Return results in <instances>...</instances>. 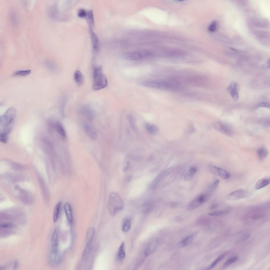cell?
Listing matches in <instances>:
<instances>
[{"label":"cell","mask_w":270,"mask_h":270,"mask_svg":"<svg viewBox=\"0 0 270 270\" xmlns=\"http://www.w3.org/2000/svg\"><path fill=\"white\" fill-rule=\"evenodd\" d=\"M93 89L97 91L105 87L108 84L106 76L104 74L101 66L95 67L93 73Z\"/></svg>","instance_id":"cell-1"},{"label":"cell","mask_w":270,"mask_h":270,"mask_svg":"<svg viewBox=\"0 0 270 270\" xmlns=\"http://www.w3.org/2000/svg\"><path fill=\"white\" fill-rule=\"evenodd\" d=\"M123 205V200L118 193L113 192L109 194L107 206L112 216H114L118 212L122 210Z\"/></svg>","instance_id":"cell-2"},{"label":"cell","mask_w":270,"mask_h":270,"mask_svg":"<svg viewBox=\"0 0 270 270\" xmlns=\"http://www.w3.org/2000/svg\"><path fill=\"white\" fill-rule=\"evenodd\" d=\"M139 84L144 86L159 89L172 90L173 85L171 80L165 81L147 80L141 81Z\"/></svg>","instance_id":"cell-3"},{"label":"cell","mask_w":270,"mask_h":270,"mask_svg":"<svg viewBox=\"0 0 270 270\" xmlns=\"http://www.w3.org/2000/svg\"><path fill=\"white\" fill-rule=\"evenodd\" d=\"M152 54V53L149 50H142L126 53L123 55V57L128 60L138 61L149 57Z\"/></svg>","instance_id":"cell-4"},{"label":"cell","mask_w":270,"mask_h":270,"mask_svg":"<svg viewBox=\"0 0 270 270\" xmlns=\"http://www.w3.org/2000/svg\"><path fill=\"white\" fill-rule=\"evenodd\" d=\"M15 108H9L0 118L1 127L5 129L9 126L14 119L16 114Z\"/></svg>","instance_id":"cell-5"},{"label":"cell","mask_w":270,"mask_h":270,"mask_svg":"<svg viewBox=\"0 0 270 270\" xmlns=\"http://www.w3.org/2000/svg\"><path fill=\"white\" fill-rule=\"evenodd\" d=\"M60 229L57 226L55 228L52 234L51 239L52 249L51 253L56 255L58 253V245Z\"/></svg>","instance_id":"cell-6"},{"label":"cell","mask_w":270,"mask_h":270,"mask_svg":"<svg viewBox=\"0 0 270 270\" xmlns=\"http://www.w3.org/2000/svg\"><path fill=\"white\" fill-rule=\"evenodd\" d=\"M207 199L208 196L206 194L200 195L190 203L187 207L186 210L188 211L194 210L206 201Z\"/></svg>","instance_id":"cell-7"},{"label":"cell","mask_w":270,"mask_h":270,"mask_svg":"<svg viewBox=\"0 0 270 270\" xmlns=\"http://www.w3.org/2000/svg\"><path fill=\"white\" fill-rule=\"evenodd\" d=\"M213 127L216 131L220 133L229 137H232L233 135V132L232 129L228 126L220 122L215 123Z\"/></svg>","instance_id":"cell-8"},{"label":"cell","mask_w":270,"mask_h":270,"mask_svg":"<svg viewBox=\"0 0 270 270\" xmlns=\"http://www.w3.org/2000/svg\"><path fill=\"white\" fill-rule=\"evenodd\" d=\"M210 168L213 173L224 179H228L230 177V173L223 169L213 165L210 166Z\"/></svg>","instance_id":"cell-9"},{"label":"cell","mask_w":270,"mask_h":270,"mask_svg":"<svg viewBox=\"0 0 270 270\" xmlns=\"http://www.w3.org/2000/svg\"><path fill=\"white\" fill-rule=\"evenodd\" d=\"M247 195L248 192L246 190L239 189L230 193L227 196V199L229 201H235L244 198Z\"/></svg>","instance_id":"cell-10"},{"label":"cell","mask_w":270,"mask_h":270,"mask_svg":"<svg viewBox=\"0 0 270 270\" xmlns=\"http://www.w3.org/2000/svg\"><path fill=\"white\" fill-rule=\"evenodd\" d=\"M227 90L234 100H238L239 98L238 88L237 83L234 82H232L227 88Z\"/></svg>","instance_id":"cell-11"},{"label":"cell","mask_w":270,"mask_h":270,"mask_svg":"<svg viewBox=\"0 0 270 270\" xmlns=\"http://www.w3.org/2000/svg\"><path fill=\"white\" fill-rule=\"evenodd\" d=\"M270 182V179L269 178H265L259 180L255 184L254 186V189L258 190L268 185Z\"/></svg>","instance_id":"cell-12"},{"label":"cell","mask_w":270,"mask_h":270,"mask_svg":"<svg viewBox=\"0 0 270 270\" xmlns=\"http://www.w3.org/2000/svg\"><path fill=\"white\" fill-rule=\"evenodd\" d=\"M74 77V80L78 85L81 86L83 84L84 81V77L79 70H76L75 71Z\"/></svg>","instance_id":"cell-13"},{"label":"cell","mask_w":270,"mask_h":270,"mask_svg":"<svg viewBox=\"0 0 270 270\" xmlns=\"http://www.w3.org/2000/svg\"><path fill=\"white\" fill-rule=\"evenodd\" d=\"M64 209L67 220L69 223L71 224L72 222L73 217L71 209L70 204L68 202L66 203L64 205Z\"/></svg>","instance_id":"cell-14"},{"label":"cell","mask_w":270,"mask_h":270,"mask_svg":"<svg viewBox=\"0 0 270 270\" xmlns=\"http://www.w3.org/2000/svg\"><path fill=\"white\" fill-rule=\"evenodd\" d=\"M95 233V230L94 228L90 227L88 229L86 236V243L91 244Z\"/></svg>","instance_id":"cell-15"},{"label":"cell","mask_w":270,"mask_h":270,"mask_svg":"<svg viewBox=\"0 0 270 270\" xmlns=\"http://www.w3.org/2000/svg\"><path fill=\"white\" fill-rule=\"evenodd\" d=\"M90 32L93 49L95 51H97L99 48V41L98 37L91 28H90Z\"/></svg>","instance_id":"cell-16"},{"label":"cell","mask_w":270,"mask_h":270,"mask_svg":"<svg viewBox=\"0 0 270 270\" xmlns=\"http://www.w3.org/2000/svg\"><path fill=\"white\" fill-rule=\"evenodd\" d=\"M84 130L88 136L91 139H95L97 137V133L89 126L85 125L84 126Z\"/></svg>","instance_id":"cell-17"},{"label":"cell","mask_w":270,"mask_h":270,"mask_svg":"<svg viewBox=\"0 0 270 270\" xmlns=\"http://www.w3.org/2000/svg\"><path fill=\"white\" fill-rule=\"evenodd\" d=\"M193 240V237L192 236H188L178 243L177 244V247H185L191 244Z\"/></svg>","instance_id":"cell-18"},{"label":"cell","mask_w":270,"mask_h":270,"mask_svg":"<svg viewBox=\"0 0 270 270\" xmlns=\"http://www.w3.org/2000/svg\"><path fill=\"white\" fill-rule=\"evenodd\" d=\"M125 256V244L124 242H122L118 250L117 257L119 259L122 260L124 259Z\"/></svg>","instance_id":"cell-19"},{"label":"cell","mask_w":270,"mask_h":270,"mask_svg":"<svg viewBox=\"0 0 270 270\" xmlns=\"http://www.w3.org/2000/svg\"><path fill=\"white\" fill-rule=\"evenodd\" d=\"M36 1L27 0L23 1L22 4L24 8L27 11L32 10L35 6Z\"/></svg>","instance_id":"cell-20"},{"label":"cell","mask_w":270,"mask_h":270,"mask_svg":"<svg viewBox=\"0 0 270 270\" xmlns=\"http://www.w3.org/2000/svg\"><path fill=\"white\" fill-rule=\"evenodd\" d=\"M197 168L195 167H191L185 174L184 178L185 181H187L191 179L197 171Z\"/></svg>","instance_id":"cell-21"},{"label":"cell","mask_w":270,"mask_h":270,"mask_svg":"<svg viewBox=\"0 0 270 270\" xmlns=\"http://www.w3.org/2000/svg\"><path fill=\"white\" fill-rule=\"evenodd\" d=\"M268 151L267 149L264 147H261L257 151V153L259 159L260 160H264L268 154Z\"/></svg>","instance_id":"cell-22"},{"label":"cell","mask_w":270,"mask_h":270,"mask_svg":"<svg viewBox=\"0 0 270 270\" xmlns=\"http://www.w3.org/2000/svg\"><path fill=\"white\" fill-rule=\"evenodd\" d=\"M61 202H59L55 206L54 210L53 220L54 222H56L58 219L61 206Z\"/></svg>","instance_id":"cell-23"},{"label":"cell","mask_w":270,"mask_h":270,"mask_svg":"<svg viewBox=\"0 0 270 270\" xmlns=\"http://www.w3.org/2000/svg\"><path fill=\"white\" fill-rule=\"evenodd\" d=\"M156 243L155 242H153L147 246L144 252V254L146 256L149 255L153 251L156 247Z\"/></svg>","instance_id":"cell-24"},{"label":"cell","mask_w":270,"mask_h":270,"mask_svg":"<svg viewBox=\"0 0 270 270\" xmlns=\"http://www.w3.org/2000/svg\"><path fill=\"white\" fill-rule=\"evenodd\" d=\"M16 12L14 10H12L9 12L11 21L14 25H16L18 22V16Z\"/></svg>","instance_id":"cell-25"},{"label":"cell","mask_w":270,"mask_h":270,"mask_svg":"<svg viewBox=\"0 0 270 270\" xmlns=\"http://www.w3.org/2000/svg\"><path fill=\"white\" fill-rule=\"evenodd\" d=\"M153 203L151 202L148 201L144 202L142 205V209L145 213L150 212L153 208Z\"/></svg>","instance_id":"cell-26"},{"label":"cell","mask_w":270,"mask_h":270,"mask_svg":"<svg viewBox=\"0 0 270 270\" xmlns=\"http://www.w3.org/2000/svg\"><path fill=\"white\" fill-rule=\"evenodd\" d=\"M131 226V220L127 218L125 220L122 227V230L124 232H127L130 229Z\"/></svg>","instance_id":"cell-27"},{"label":"cell","mask_w":270,"mask_h":270,"mask_svg":"<svg viewBox=\"0 0 270 270\" xmlns=\"http://www.w3.org/2000/svg\"><path fill=\"white\" fill-rule=\"evenodd\" d=\"M91 246V244L86 243L82 255V257L83 258L85 259L88 256L90 251Z\"/></svg>","instance_id":"cell-28"},{"label":"cell","mask_w":270,"mask_h":270,"mask_svg":"<svg viewBox=\"0 0 270 270\" xmlns=\"http://www.w3.org/2000/svg\"><path fill=\"white\" fill-rule=\"evenodd\" d=\"M86 17L88 23L91 28L94 25V23L93 14L91 10H89L87 12Z\"/></svg>","instance_id":"cell-29"},{"label":"cell","mask_w":270,"mask_h":270,"mask_svg":"<svg viewBox=\"0 0 270 270\" xmlns=\"http://www.w3.org/2000/svg\"><path fill=\"white\" fill-rule=\"evenodd\" d=\"M56 127L57 131L63 137H65L66 136L65 132L61 123L59 122L57 123Z\"/></svg>","instance_id":"cell-30"},{"label":"cell","mask_w":270,"mask_h":270,"mask_svg":"<svg viewBox=\"0 0 270 270\" xmlns=\"http://www.w3.org/2000/svg\"><path fill=\"white\" fill-rule=\"evenodd\" d=\"M226 255V253H224L219 256L211 264L210 266L208 268V269H210L214 268L216 264L222 259H223Z\"/></svg>","instance_id":"cell-31"},{"label":"cell","mask_w":270,"mask_h":270,"mask_svg":"<svg viewBox=\"0 0 270 270\" xmlns=\"http://www.w3.org/2000/svg\"><path fill=\"white\" fill-rule=\"evenodd\" d=\"M146 127L147 131L151 134H154L158 131L157 127L154 125L147 124Z\"/></svg>","instance_id":"cell-32"},{"label":"cell","mask_w":270,"mask_h":270,"mask_svg":"<svg viewBox=\"0 0 270 270\" xmlns=\"http://www.w3.org/2000/svg\"><path fill=\"white\" fill-rule=\"evenodd\" d=\"M238 258L237 256L233 257L228 259L223 264V267L225 268L227 267L230 264L236 262Z\"/></svg>","instance_id":"cell-33"},{"label":"cell","mask_w":270,"mask_h":270,"mask_svg":"<svg viewBox=\"0 0 270 270\" xmlns=\"http://www.w3.org/2000/svg\"><path fill=\"white\" fill-rule=\"evenodd\" d=\"M30 70H20L17 71L14 73L15 76H26L29 74L31 73Z\"/></svg>","instance_id":"cell-34"},{"label":"cell","mask_w":270,"mask_h":270,"mask_svg":"<svg viewBox=\"0 0 270 270\" xmlns=\"http://www.w3.org/2000/svg\"><path fill=\"white\" fill-rule=\"evenodd\" d=\"M8 133L3 131L1 133L0 135V140L2 143H6L7 142Z\"/></svg>","instance_id":"cell-35"},{"label":"cell","mask_w":270,"mask_h":270,"mask_svg":"<svg viewBox=\"0 0 270 270\" xmlns=\"http://www.w3.org/2000/svg\"><path fill=\"white\" fill-rule=\"evenodd\" d=\"M227 212V210H220L210 213L208 214V215L211 216H219L224 215Z\"/></svg>","instance_id":"cell-36"},{"label":"cell","mask_w":270,"mask_h":270,"mask_svg":"<svg viewBox=\"0 0 270 270\" xmlns=\"http://www.w3.org/2000/svg\"><path fill=\"white\" fill-rule=\"evenodd\" d=\"M84 112L88 119L90 120H92L93 118V115L91 110L89 108H86L84 109Z\"/></svg>","instance_id":"cell-37"},{"label":"cell","mask_w":270,"mask_h":270,"mask_svg":"<svg viewBox=\"0 0 270 270\" xmlns=\"http://www.w3.org/2000/svg\"><path fill=\"white\" fill-rule=\"evenodd\" d=\"M217 26L216 22L215 21H214L210 24L209 26L208 30L210 32H214L216 30Z\"/></svg>","instance_id":"cell-38"},{"label":"cell","mask_w":270,"mask_h":270,"mask_svg":"<svg viewBox=\"0 0 270 270\" xmlns=\"http://www.w3.org/2000/svg\"><path fill=\"white\" fill-rule=\"evenodd\" d=\"M219 183V180L218 179L216 180L210 186V189L211 190H215L217 187Z\"/></svg>","instance_id":"cell-39"},{"label":"cell","mask_w":270,"mask_h":270,"mask_svg":"<svg viewBox=\"0 0 270 270\" xmlns=\"http://www.w3.org/2000/svg\"><path fill=\"white\" fill-rule=\"evenodd\" d=\"M260 107H264L268 108H270L269 104L264 102H261L258 103L255 107L256 108Z\"/></svg>","instance_id":"cell-40"},{"label":"cell","mask_w":270,"mask_h":270,"mask_svg":"<svg viewBox=\"0 0 270 270\" xmlns=\"http://www.w3.org/2000/svg\"><path fill=\"white\" fill-rule=\"evenodd\" d=\"M87 12L84 9H81L79 10L78 13V15L79 17L84 18L86 17Z\"/></svg>","instance_id":"cell-41"},{"label":"cell","mask_w":270,"mask_h":270,"mask_svg":"<svg viewBox=\"0 0 270 270\" xmlns=\"http://www.w3.org/2000/svg\"><path fill=\"white\" fill-rule=\"evenodd\" d=\"M12 226H13V225L10 223H4L0 225V227L2 228H9Z\"/></svg>","instance_id":"cell-42"},{"label":"cell","mask_w":270,"mask_h":270,"mask_svg":"<svg viewBox=\"0 0 270 270\" xmlns=\"http://www.w3.org/2000/svg\"><path fill=\"white\" fill-rule=\"evenodd\" d=\"M132 176L131 175L127 176L125 178V180L127 182H129L131 180Z\"/></svg>","instance_id":"cell-43"},{"label":"cell","mask_w":270,"mask_h":270,"mask_svg":"<svg viewBox=\"0 0 270 270\" xmlns=\"http://www.w3.org/2000/svg\"><path fill=\"white\" fill-rule=\"evenodd\" d=\"M129 167V165L128 163H127L126 165L123 167V170L124 172L126 171Z\"/></svg>","instance_id":"cell-44"},{"label":"cell","mask_w":270,"mask_h":270,"mask_svg":"<svg viewBox=\"0 0 270 270\" xmlns=\"http://www.w3.org/2000/svg\"><path fill=\"white\" fill-rule=\"evenodd\" d=\"M250 236V235L249 234H247L243 236V238H242V240H246L247 239H248V238H249Z\"/></svg>","instance_id":"cell-45"},{"label":"cell","mask_w":270,"mask_h":270,"mask_svg":"<svg viewBox=\"0 0 270 270\" xmlns=\"http://www.w3.org/2000/svg\"><path fill=\"white\" fill-rule=\"evenodd\" d=\"M218 206V205L216 203H214L212 204L210 207V209H213L216 208Z\"/></svg>","instance_id":"cell-46"},{"label":"cell","mask_w":270,"mask_h":270,"mask_svg":"<svg viewBox=\"0 0 270 270\" xmlns=\"http://www.w3.org/2000/svg\"><path fill=\"white\" fill-rule=\"evenodd\" d=\"M18 266V262H17V261H15V263L14 264V267H13L14 269H15L16 268H17Z\"/></svg>","instance_id":"cell-47"}]
</instances>
